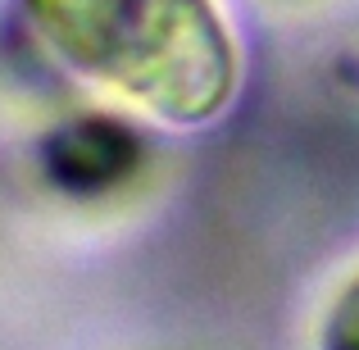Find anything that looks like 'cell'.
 I'll return each instance as SVG.
<instances>
[{"mask_svg": "<svg viewBox=\"0 0 359 350\" xmlns=\"http://www.w3.org/2000/svg\"><path fill=\"white\" fill-rule=\"evenodd\" d=\"M137 155H141V146L128 128H118L109 119H87V123H73V128L55 132L50 150H46V164L73 191H105L123 173H132Z\"/></svg>", "mask_w": 359, "mask_h": 350, "instance_id": "7a4b0ae2", "label": "cell"}, {"mask_svg": "<svg viewBox=\"0 0 359 350\" xmlns=\"http://www.w3.org/2000/svg\"><path fill=\"white\" fill-rule=\"evenodd\" d=\"M323 350H359V282L346 287L323 332Z\"/></svg>", "mask_w": 359, "mask_h": 350, "instance_id": "3957f363", "label": "cell"}, {"mask_svg": "<svg viewBox=\"0 0 359 350\" xmlns=\"http://www.w3.org/2000/svg\"><path fill=\"white\" fill-rule=\"evenodd\" d=\"M36 36L78 73L168 123L219 114L237 82L210 0H23Z\"/></svg>", "mask_w": 359, "mask_h": 350, "instance_id": "6da1fadb", "label": "cell"}]
</instances>
